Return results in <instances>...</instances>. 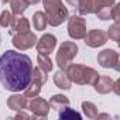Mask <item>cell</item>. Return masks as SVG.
I'll use <instances>...</instances> for the list:
<instances>
[{
	"label": "cell",
	"instance_id": "obj_27",
	"mask_svg": "<svg viewBox=\"0 0 120 120\" xmlns=\"http://www.w3.org/2000/svg\"><path fill=\"white\" fill-rule=\"evenodd\" d=\"M67 3H68L69 6H74V7H76V4H78V0H67Z\"/></svg>",
	"mask_w": 120,
	"mask_h": 120
},
{
	"label": "cell",
	"instance_id": "obj_24",
	"mask_svg": "<svg viewBox=\"0 0 120 120\" xmlns=\"http://www.w3.org/2000/svg\"><path fill=\"white\" fill-rule=\"evenodd\" d=\"M106 34H107V37H109L110 40L119 41V40H120V26H119V23L116 21V23L109 28V33H106Z\"/></svg>",
	"mask_w": 120,
	"mask_h": 120
},
{
	"label": "cell",
	"instance_id": "obj_29",
	"mask_svg": "<svg viewBox=\"0 0 120 120\" xmlns=\"http://www.w3.org/2000/svg\"><path fill=\"white\" fill-rule=\"evenodd\" d=\"M16 117H17V119H19V117H26V119H27V117H28V114H23V113H21V114H17Z\"/></svg>",
	"mask_w": 120,
	"mask_h": 120
},
{
	"label": "cell",
	"instance_id": "obj_11",
	"mask_svg": "<svg viewBox=\"0 0 120 120\" xmlns=\"http://www.w3.org/2000/svg\"><path fill=\"white\" fill-rule=\"evenodd\" d=\"M27 107L34 113V117H47L49 112V105L41 98H34L27 103Z\"/></svg>",
	"mask_w": 120,
	"mask_h": 120
},
{
	"label": "cell",
	"instance_id": "obj_30",
	"mask_svg": "<svg viewBox=\"0 0 120 120\" xmlns=\"http://www.w3.org/2000/svg\"><path fill=\"white\" fill-rule=\"evenodd\" d=\"M9 2H10V0H2V3H4V4H7Z\"/></svg>",
	"mask_w": 120,
	"mask_h": 120
},
{
	"label": "cell",
	"instance_id": "obj_19",
	"mask_svg": "<svg viewBox=\"0 0 120 120\" xmlns=\"http://www.w3.org/2000/svg\"><path fill=\"white\" fill-rule=\"evenodd\" d=\"M11 4V13L16 16H20L26 11V9L28 7V2L27 0H10Z\"/></svg>",
	"mask_w": 120,
	"mask_h": 120
},
{
	"label": "cell",
	"instance_id": "obj_10",
	"mask_svg": "<svg viewBox=\"0 0 120 120\" xmlns=\"http://www.w3.org/2000/svg\"><path fill=\"white\" fill-rule=\"evenodd\" d=\"M35 45H37V52L38 54L49 55L54 51L55 45H56V38L52 34H44L40 40H37Z\"/></svg>",
	"mask_w": 120,
	"mask_h": 120
},
{
	"label": "cell",
	"instance_id": "obj_14",
	"mask_svg": "<svg viewBox=\"0 0 120 120\" xmlns=\"http://www.w3.org/2000/svg\"><path fill=\"white\" fill-rule=\"evenodd\" d=\"M113 83H114V82H113L109 76H102V75H99L98 79H96V82L93 83V86H95V90L99 92V93H109V92L113 89Z\"/></svg>",
	"mask_w": 120,
	"mask_h": 120
},
{
	"label": "cell",
	"instance_id": "obj_23",
	"mask_svg": "<svg viewBox=\"0 0 120 120\" xmlns=\"http://www.w3.org/2000/svg\"><path fill=\"white\" fill-rule=\"evenodd\" d=\"M82 109H83V113L86 114V117H89V119H95L98 116V109L92 102H83Z\"/></svg>",
	"mask_w": 120,
	"mask_h": 120
},
{
	"label": "cell",
	"instance_id": "obj_18",
	"mask_svg": "<svg viewBox=\"0 0 120 120\" xmlns=\"http://www.w3.org/2000/svg\"><path fill=\"white\" fill-rule=\"evenodd\" d=\"M33 26L35 30H45V27L48 26V20L44 11H35L33 16Z\"/></svg>",
	"mask_w": 120,
	"mask_h": 120
},
{
	"label": "cell",
	"instance_id": "obj_9",
	"mask_svg": "<svg viewBox=\"0 0 120 120\" xmlns=\"http://www.w3.org/2000/svg\"><path fill=\"white\" fill-rule=\"evenodd\" d=\"M85 40V44L90 48H98L100 45H103L106 41H107V34L103 31V30H90L89 33L85 34L83 37Z\"/></svg>",
	"mask_w": 120,
	"mask_h": 120
},
{
	"label": "cell",
	"instance_id": "obj_8",
	"mask_svg": "<svg viewBox=\"0 0 120 120\" xmlns=\"http://www.w3.org/2000/svg\"><path fill=\"white\" fill-rule=\"evenodd\" d=\"M98 62L103 68L119 69V54L113 49H103L98 55Z\"/></svg>",
	"mask_w": 120,
	"mask_h": 120
},
{
	"label": "cell",
	"instance_id": "obj_17",
	"mask_svg": "<svg viewBox=\"0 0 120 120\" xmlns=\"http://www.w3.org/2000/svg\"><path fill=\"white\" fill-rule=\"evenodd\" d=\"M52 109L55 110H59V109H62L65 106H69V99L64 95H54L51 99H49V103H48Z\"/></svg>",
	"mask_w": 120,
	"mask_h": 120
},
{
	"label": "cell",
	"instance_id": "obj_22",
	"mask_svg": "<svg viewBox=\"0 0 120 120\" xmlns=\"http://www.w3.org/2000/svg\"><path fill=\"white\" fill-rule=\"evenodd\" d=\"M37 61H38V67L45 71V72H49L52 69V62L51 59L48 58V55H44V54H38L37 55Z\"/></svg>",
	"mask_w": 120,
	"mask_h": 120
},
{
	"label": "cell",
	"instance_id": "obj_3",
	"mask_svg": "<svg viewBox=\"0 0 120 120\" xmlns=\"http://www.w3.org/2000/svg\"><path fill=\"white\" fill-rule=\"evenodd\" d=\"M42 3L49 26L56 27L68 19V9L64 6L62 0H42Z\"/></svg>",
	"mask_w": 120,
	"mask_h": 120
},
{
	"label": "cell",
	"instance_id": "obj_28",
	"mask_svg": "<svg viewBox=\"0 0 120 120\" xmlns=\"http://www.w3.org/2000/svg\"><path fill=\"white\" fill-rule=\"evenodd\" d=\"M28 2V4H37V3H40V0H27Z\"/></svg>",
	"mask_w": 120,
	"mask_h": 120
},
{
	"label": "cell",
	"instance_id": "obj_26",
	"mask_svg": "<svg viewBox=\"0 0 120 120\" xmlns=\"http://www.w3.org/2000/svg\"><path fill=\"white\" fill-rule=\"evenodd\" d=\"M119 10H120V4H113L110 9V19H113L114 21H119Z\"/></svg>",
	"mask_w": 120,
	"mask_h": 120
},
{
	"label": "cell",
	"instance_id": "obj_25",
	"mask_svg": "<svg viewBox=\"0 0 120 120\" xmlns=\"http://www.w3.org/2000/svg\"><path fill=\"white\" fill-rule=\"evenodd\" d=\"M11 20H13V16L7 10H4L2 14H0V26H2V27H10Z\"/></svg>",
	"mask_w": 120,
	"mask_h": 120
},
{
	"label": "cell",
	"instance_id": "obj_7",
	"mask_svg": "<svg viewBox=\"0 0 120 120\" xmlns=\"http://www.w3.org/2000/svg\"><path fill=\"white\" fill-rule=\"evenodd\" d=\"M35 42H37V35L30 31L13 35V45L20 51H26V49L34 47Z\"/></svg>",
	"mask_w": 120,
	"mask_h": 120
},
{
	"label": "cell",
	"instance_id": "obj_13",
	"mask_svg": "<svg viewBox=\"0 0 120 120\" xmlns=\"http://www.w3.org/2000/svg\"><path fill=\"white\" fill-rule=\"evenodd\" d=\"M30 31V21L27 17L24 16H16L13 20H11V24H10V34L11 35H16V34H21V33H27Z\"/></svg>",
	"mask_w": 120,
	"mask_h": 120
},
{
	"label": "cell",
	"instance_id": "obj_20",
	"mask_svg": "<svg viewBox=\"0 0 120 120\" xmlns=\"http://www.w3.org/2000/svg\"><path fill=\"white\" fill-rule=\"evenodd\" d=\"M78 11L79 14L85 16V14H90L93 13V0H78Z\"/></svg>",
	"mask_w": 120,
	"mask_h": 120
},
{
	"label": "cell",
	"instance_id": "obj_21",
	"mask_svg": "<svg viewBox=\"0 0 120 120\" xmlns=\"http://www.w3.org/2000/svg\"><path fill=\"white\" fill-rule=\"evenodd\" d=\"M58 116H59V119H64V120H68V119H81L82 116L78 113V112H75V110H72L69 106H65V107H62V109H59L58 110Z\"/></svg>",
	"mask_w": 120,
	"mask_h": 120
},
{
	"label": "cell",
	"instance_id": "obj_16",
	"mask_svg": "<svg viewBox=\"0 0 120 120\" xmlns=\"http://www.w3.org/2000/svg\"><path fill=\"white\" fill-rule=\"evenodd\" d=\"M54 82H55V85H56L59 89H65V90L71 89V83H72L64 69L58 71V72L54 75Z\"/></svg>",
	"mask_w": 120,
	"mask_h": 120
},
{
	"label": "cell",
	"instance_id": "obj_12",
	"mask_svg": "<svg viewBox=\"0 0 120 120\" xmlns=\"http://www.w3.org/2000/svg\"><path fill=\"white\" fill-rule=\"evenodd\" d=\"M114 4V0H93V13L100 20L110 19V9Z\"/></svg>",
	"mask_w": 120,
	"mask_h": 120
},
{
	"label": "cell",
	"instance_id": "obj_4",
	"mask_svg": "<svg viewBox=\"0 0 120 120\" xmlns=\"http://www.w3.org/2000/svg\"><path fill=\"white\" fill-rule=\"evenodd\" d=\"M78 54V45L74 41H65L56 52V64L61 69H65Z\"/></svg>",
	"mask_w": 120,
	"mask_h": 120
},
{
	"label": "cell",
	"instance_id": "obj_2",
	"mask_svg": "<svg viewBox=\"0 0 120 120\" xmlns=\"http://www.w3.org/2000/svg\"><path fill=\"white\" fill-rule=\"evenodd\" d=\"M64 71L67 72L71 82H75L78 85H93L99 76V74L93 68L76 64H69Z\"/></svg>",
	"mask_w": 120,
	"mask_h": 120
},
{
	"label": "cell",
	"instance_id": "obj_5",
	"mask_svg": "<svg viewBox=\"0 0 120 120\" xmlns=\"http://www.w3.org/2000/svg\"><path fill=\"white\" fill-rule=\"evenodd\" d=\"M45 82H47L45 71H42L40 67H38V68H34V69H33V78H31L28 86L24 89V96H26L27 99L37 96Z\"/></svg>",
	"mask_w": 120,
	"mask_h": 120
},
{
	"label": "cell",
	"instance_id": "obj_1",
	"mask_svg": "<svg viewBox=\"0 0 120 120\" xmlns=\"http://www.w3.org/2000/svg\"><path fill=\"white\" fill-rule=\"evenodd\" d=\"M31 58L14 49H7L0 56V82L11 92L24 90L33 78Z\"/></svg>",
	"mask_w": 120,
	"mask_h": 120
},
{
	"label": "cell",
	"instance_id": "obj_6",
	"mask_svg": "<svg viewBox=\"0 0 120 120\" xmlns=\"http://www.w3.org/2000/svg\"><path fill=\"white\" fill-rule=\"evenodd\" d=\"M68 34L72 40H81L86 34V21L81 16H72L68 20Z\"/></svg>",
	"mask_w": 120,
	"mask_h": 120
},
{
	"label": "cell",
	"instance_id": "obj_15",
	"mask_svg": "<svg viewBox=\"0 0 120 120\" xmlns=\"http://www.w3.org/2000/svg\"><path fill=\"white\" fill-rule=\"evenodd\" d=\"M7 106L11 110L20 112V110H23V109L27 107V98L24 95H11L7 99Z\"/></svg>",
	"mask_w": 120,
	"mask_h": 120
}]
</instances>
